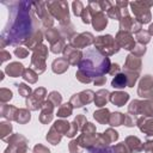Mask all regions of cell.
Here are the masks:
<instances>
[{"instance_id":"cell-1","label":"cell","mask_w":153,"mask_h":153,"mask_svg":"<svg viewBox=\"0 0 153 153\" xmlns=\"http://www.w3.org/2000/svg\"><path fill=\"white\" fill-rule=\"evenodd\" d=\"M33 2H12L10 27H5L2 31L1 39H7L8 44L25 43L26 37L35 30V17H33ZM29 38V37H27Z\"/></svg>"},{"instance_id":"cell-2","label":"cell","mask_w":153,"mask_h":153,"mask_svg":"<svg viewBox=\"0 0 153 153\" xmlns=\"http://www.w3.org/2000/svg\"><path fill=\"white\" fill-rule=\"evenodd\" d=\"M79 72L85 74L87 78L92 80V78L103 76L105 73H109L111 63L109 57L100 54L96 48L87 49L79 62Z\"/></svg>"},{"instance_id":"cell-3","label":"cell","mask_w":153,"mask_h":153,"mask_svg":"<svg viewBox=\"0 0 153 153\" xmlns=\"http://www.w3.org/2000/svg\"><path fill=\"white\" fill-rule=\"evenodd\" d=\"M94 45H96V49L104 56L112 55V54L117 53L118 48H120L118 44L116 43V39H114L110 35L97 37V39L94 41Z\"/></svg>"},{"instance_id":"cell-4","label":"cell","mask_w":153,"mask_h":153,"mask_svg":"<svg viewBox=\"0 0 153 153\" xmlns=\"http://www.w3.org/2000/svg\"><path fill=\"white\" fill-rule=\"evenodd\" d=\"M45 5L49 10V13H51L61 23H69L68 4L66 1H49L45 2Z\"/></svg>"},{"instance_id":"cell-5","label":"cell","mask_w":153,"mask_h":153,"mask_svg":"<svg viewBox=\"0 0 153 153\" xmlns=\"http://www.w3.org/2000/svg\"><path fill=\"white\" fill-rule=\"evenodd\" d=\"M131 7L133 13L135 14L137 22L140 24L148 23L151 19V13H149V7L153 5V1L146 2V1H134L129 4Z\"/></svg>"},{"instance_id":"cell-6","label":"cell","mask_w":153,"mask_h":153,"mask_svg":"<svg viewBox=\"0 0 153 153\" xmlns=\"http://www.w3.org/2000/svg\"><path fill=\"white\" fill-rule=\"evenodd\" d=\"M38 48V47H37ZM48 54V49L45 45H39L38 49L35 50L33 55H32V62H31V67L32 69L35 68L36 72L39 74L45 69V65H44V60L45 56Z\"/></svg>"},{"instance_id":"cell-7","label":"cell","mask_w":153,"mask_h":153,"mask_svg":"<svg viewBox=\"0 0 153 153\" xmlns=\"http://www.w3.org/2000/svg\"><path fill=\"white\" fill-rule=\"evenodd\" d=\"M120 26L122 29V31H133V32H139L141 29V24L139 22H136V19H133L131 17H129L128 12L124 11L123 17L120 20Z\"/></svg>"},{"instance_id":"cell-8","label":"cell","mask_w":153,"mask_h":153,"mask_svg":"<svg viewBox=\"0 0 153 153\" xmlns=\"http://www.w3.org/2000/svg\"><path fill=\"white\" fill-rule=\"evenodd\" d=\"M45 96V90L44 88H37L31 98L26 99V106L30 108L31 110H37L43 105V99Z\"/></svg>"},{"instance_id":"cell-9","label":"cell","mask_w":153,"mask_h":153,"mask_svg":"<svg viewBox=\"0 0 153 153\" xmlns=\"http://www.w3.org/2000/svg\"><path fill=\"white\" fill-rule=\"evenodd\" d=\"M92 99H93V92L87 90V91H82V92H80L78 94H74L72 97V99H71V104H73V106L80 108L84 104L90 103Z\"/></svg>"},{"instance_id":"cell-10","label":"cell","mask_w":153,"mask_h":153,"mask_svg":"<svg viewBox=\"0 0 153 153\" xmlns=\"http://www.w3.org/2000/svg\"><path fill=\"white\" fill-rule=\"evenodd\" d=\"M116 43L118 44V47L121 48H124V49H134V39L131 37V35L127 31H120L117 33V37H116Z\"/></svg>"},{"instance_id":"cell-11","label":"cell","mask_w":153,"mask_h":153,"mask_svg":"<svg viewBox=\"0 0 153 153\" xmlns=\"http://www.w3.org/2000/svg\"><path fill=\"white\" fill-rule=\"evenodd\" d=\"M92 42H93V36L90 32H84V33H80V35L75 36L74 38H72L71 44H72V47H74L76 49V48H84V47L91 44Z\"/></svg>"},{"instance_id":"cell-12","label":"cell","mask_w":153,"mask_h":153,"mask_svg":"<svg viewBox=\"0 0 153 153\" xmlns=\"http://www.w3.org/2000/svg\"><path fill=\"white\" fill-rule=\"evenodd\" d=\"M63 51H65V59L68 61V63H71V65H76L78 63L79 65V62L82 57V54L79 50H76L72 45H67V47H65Z\"/></svg>"},{"instance_id":"cell-13","label":"cell","mask_w":153,"mask_h":153,"mask_svg":"<svg viewBox=\"0 0 153 153\" xmlns=\"http://www.w3.org/2000/svg\"><path fill=\"white\" fill-rule=\"evenodd\" d=\"M33 6H36V12L38 13L39 18L42 19L43 24L45 26H51L53 25V19L48 12V8H45V2H33Z\"/></svg>"},{"instance_id":"cell-14","label":"cell","mask_w":153,"mask_h":153,"mask_svg":"<svg viewBox=\"0 0 153 153\" xmlns=\"http://www.w3.org/2000/svg\"><path fill=\"white\" fill-rule=\"evenodd\" d=\"M92 24H93L96 30L100 31L106 26L108 19H106V17H105V14L103 12H97V13L92 14Z\"/></svg>"},{"instance_id":"cell-15","label":"cell","mask_w":153,"mask_h":153,"mask_svg":"<svg viewBox=\"0 0 153 153\" xmlns=\"http://www.w3.org/2000/svg\"><path fill=\"white\" fill-rule=\"evenodd\" d=\"M129 99V94L128 93H126V92H114V93H111L110 94V100L115 104V105H117V106H122V105H124V103L127 102Z\"/></svg>"},{"instance_id":"cell-16","label":"cell","mask_w":153,"mask_h":153,"mask_svg":"<svg viewBox=\"0 0 153 153\" xmlns=\"http://www.w3.org/2000/svg\"><path fill=\"white\" fill-rule=\"evenodd\" d=\"M111 85L114 88H123L128 86V78L126 73H118L115 75V78L111 81Z\"/></svg>"},{"instance_id":"cell-17","label":"cell","mask_w":153,"mask_h":153,"mask_svg":"<svg viewBox=\"0 0 153 153\" xmlns=\"http://www.w3.org/2000/svg\"><path fill=\"white\" fill-rule=\"evenodd\" d=\"M126 146L129 148V151H134V152H139L143 149V146L141 145L140 140L134 136H129L126 139Z\"/></svg>"},{"instance_id":"cell-18","label":"cell","mask_w":153,"mask_h":153,"mask_svg":"<svg viewBox=\"0 0 153 153\" xmlns=\"http://www.w3.org/2000/svg\"><path fill=\"white\" fill-rule=\"evenodd\" d=\"M140 66H141V61H140L139 57H136L134 55H129L127 57V60H126V68H127V71L134 72V68L136 71H139L140 69Z\"/></svg>"},{"instance_id":"cell-19","label":"cell","mask_w":153,"mask_h":153,"mask_svg":"<svg viewBox=\"0 0 153 153\" xmlns=\"http://www.w3.org/2000/svg\"><path fill=\"white\" fill-rule=\"evenodd\" d=\"M24 72L23 69V65L22 63H18V62H12L11 65H8L6 67V73L10 75V76H19L20 73Z\"/></svg>"},{"instance_id":"cell-20","label":"cell","mask_w":153,"mask_h":153,"mask_svg":"<svg viewBox=\"0 0 153 153\" xmlns=\"http://www.w3.org/2000/svg\"><path fill=\"white\" fill-rule=\"evenodd\" d=\"M137 124L142 131H145L147 135H153V120H146L141 118L137 121Z\"/></svg>"},{"instance_id":"cell-21","label":"cell","mask_w":153,"mask_h":153,"mask_svg":"<svg viewBox=\"0 0 153 153\" xmlns=\"http://www.w3.org/2000/svg\"><path fill=\"white\" fill-rule=\"evenodd\" d=\"M110 93L106 91V90H100V91H98L96 94H94V103H96V105L97 106H103V105H105L106 104V102H108V96H109Z\"/></svg>"},{"instance_id":"cell-22","label":"cell","mask_w":153,"mask_h":153,"mask_svg":"<svg viewBox=\"0 0 153 153\" xmlns=\"http://www.w3.org/2000/svg\"><path fill=\"white\" fill-rule=\"evenodd\" d=\"M68 68V61L66 59H56L53 62V71L55 73H63Z\"/></svg>"},{"instance_id":"cell-23","label":"cell","mask_w":153,"mask_h":153,"mask_svg":"<svg viewBox=\"0 0 153 153\" xmlns=\"http://www.w3.org/2000/svg\"><path fill=\"white\" fill-rule=\"evenodd\" d=\"M41 41H42V33L39 31H36L25 43L29 47V49H36L38 47V44L41 43Z\"/></svg>"},{"instance_id":"cell-24","label":"cell","mask_w":153,"mask_h":153,"mask_svg":"<svg viewBox=\"0 0 153 153\" xmlns=\"http://www.w3.org/2000/svg\"><path fill=\"white\" fill-rule=\"evenodd\" d=\"M30 112L27 110H24V109H20V110H17L16 112V117L14 120L19 123H26L30 121Z\"/></svg>"},{"instance_id":"cell-25","label":"cell","mask_w":153,"mask_h":153,"mask_svg":"<svg viewBox=\"0 0 153 153\" xmlns=\"http://www.w3.org/2000/svg\"><path fill=\"white\" fill-rule=\"evenodd\" d=\"M94 118L100 122V123H106L110 120V115H109V110L108 109H100L98 111L94 112Z\"/></svg>"},{"instance_id":"cell-26","label":"cell","mask_w":153,"mask_h":153,"mask_svg":"<svg viewBox=\"0 0 153 153\" xmlns=\"http://www.w3.org/2000/svg\"><path fill=\"white\" fill-rule=\"evenodd\" d=\"M124 120H126V115L120 114V112H115V114L110 115L109 123L111 126H121V124H124Z\"/></svg>"},{"instance_id":"cell-27","label":"cell","mask_w":153,"mask_h":153,"mask_svg":"<svg viewBox=\"0 0 153 153\" xmlns=\"http://www.w3.org/2000/svg\"><path fill=\"white\" fill-rule=\"evenodd\" d=\"M17 108L14 106H10V105H2V110H1V114L7 120H13L16 117V114H12V112H17Z\"/></svg>"},{"instance_id":"cell-28","label":"cell","mask_w":153,"mask_h":153,"mask_svg":"<svg viewBox=\"0 0 153 153\" xmlns=\"http://www.w3.org/2000/svg\"><path fill=\"white\" fill-rule=\"evenodd\" d=\"M47 140L48 141H50L53 145H56L60 140H61V134L54 128V127H51V129H50V131H49V134L47 135Z\"/></svg>"},{"instance_id":"cell-29","label":"cell","mask_w":153,"mask_h":153,"mask_svg":"<svg viewBox=\"0 0 153 153\" xmlns=\"http://www.w3.org/2000/svg\"><path fill=\"white\" fill-rule=\"evenodd\" d=\"M72 104L71 103H66V104H62L61 106H60V109L57 110V116L59 117H67V116H69L71 114H72V106H71Z\"/></svg>"},{"instance_id":"cell-30","label":"cell","mask_w":153,"mask_h":153,"mask_svg":"<svg viewBox=\"0 0 153 153\" xmlns=\"http://www.w3.org/2000/svg\"><path fill=\"white\" fill-rule=\"evenodd\" d=\"M23 78H24L25 80H27L29 82L33 84V82H36V80H37V73H35L32 68H27V69H24V72H23Z\"/></svg>"},{"instance_id":"cell-31","label":"cell","mask_w":153,"mask_h":153,"mask_svg":"<svg viewBox=\"0 0 153 153\" xmlns=\"http://www.w3.org/2000/svg\"><path fill=\"white\" fill-rule=\"evenodd\" d=\"M135 38L140 42V43H148L149 42V33L147 31H143V30H140L139 32H136L135 35Z\"/></svg>"},{"instance_id":"cell-32","label":"cell","mask_w":153,"mask_h":153,"mask_svg":"<svg viewBox=\"0 0 153 153\" xmlns=\"http://www.w3.org/2000/svg\"><path fill=\"white\" fill-rule=\"evenodd\" d=\"M90 153H116L115 147L109 146V147H98V148H90Z\"/></svg>"},{"instance_id":"cell-33","label":"cell","mask_w":153,"mask_h":153,"mask_svg":"<svg viewBox=\"0 0 153 153\" xmlns=\"http://www.w3.org/2000/svg\"><path fill=\"white\" fill-rule=\"evenodd\" d=\"M108 16L112 19H120L121 20V8H118L117 6H111L108 11Z\"/></svg>"},{"instance_id":"cell-34","label":"cell","mask_w":153,"mask_h":153,"mask_svg":"<svg viewBox=\"0 0 153 153\" xmlns=\"http://www.w3.org/2000/svg\"><path fill=\"white\" fill-rule=\"evenodd\" d=\"M103 135H104L105 140L108 141V143H109V142H112V141H115V140H117V137H118V134H117L115 130H112V129H108Z\"/></svg>"},{"instance_id":"cell-35","label":"cell","mask_w":153,"mask_h":153,"mask_svg":"<svg viewBox=\"0 0 153 153\" xmlns=\"http://www.w3.org/2000/svg\"><path fill=\"white\" fill-rule=\"evenodd\" d=\"M18 91H19V93H20L23 97H25V98L30 97L31 88H30L29 86H26L25 84H19V85H18Z\"/></svg>"},{"instance_id":"cell-36","label":"cell","mask_w":153,"mask_h":153,"mask_svg":"<svg viewBox=\"0 0 153 153\" xmlns=\"http://www.w3.org/2000/svg\"><path fill=\"white\" fill-rule=\"evenodd\" d=\"M81 18H82V22L84 23H90V20L92 19V12H91V10H90V7H86V8H84V11H82V13H81Z\"/></svg>"},{"instance_id":"cell-37","label":"cell","mask_w":153,"mask_h":153,"mask_svg":"<svg viewBox=\"0 0 153 153\" xmlns=\"http://www.w3.org/2000/svg\"><path fill=\"white\" fill-rule=\"evenodd\" d=\"M48 100H50L54 104V106L55 105H59L61 103V96L57 92H51L50 96H49V98H48Z\"/></svg>"},{"instance_id":"cell-38","label":"cell","mask_w":153,"mask_h":153,"mask_svg":"<svg viewBox=\"0 0 153 153\" xmlns=\"http://www.w3.org/2000/svg\"><path fill=\"white\" fill-rule=\"evenodd\" d=\"M73 11L75 16H81L82 11H84V6L80 1H74L73 2Z\"/></svg>"},{"instance_id":"cell-39","label":"cell","mask_w":153,"mask_h":153,"mask_svg":"<svg viewBox=\"0 0 153 153\" xmlns=\"http://www.w3.org/2000/svg\"><path fill=\"white\" fill-rule=\"evenodd\" d=\"M1 128H2V131H1V137L5 140V135H6V133H11V130H12V126H11V123H6V122H2L1 123Z\"/></svg>"},{"instance_id":"cell-40","label":"cell","mask_w":153,"mask_h":153,"mask_svg":"<svg viewBox=\"0 0 153 153\" xmlns=\"http://www.w3.org/2000/svg\"><path fill=\"white\" fill-rule=\"evenodd\" d=\"M14 53H16V55H17V56H19V57H22V59L26 57V55H27V50H26L25 48H22V47L16 48Z\"/></svg>"},{"instance_id":"cell-41","label":"cell","mask_w":153,"mask_h":153,"mask_svg":"<svg viewBox=\"0 0 153 153\" xmlns=\"http://www.w3.org/2000/svg\"><path fill=\"white\" fill-rule=\"evenodd\" d=\"M33 152H35V153H50L49 149H47V148L43 147L42 145H37V146L33 148Z\"/></svg>"},{"instance_id":"cell-42","label":"cell","mask_w":153,"mask_h":153,"mask_svg":"<svg viewBox=\"0 0 153 153\" xmlns=\"http://www.w3.org/2000/svg\"><path fill=\"white\" fill-rule=\"evenodd\" d=\"M105 81H106V78H105V76H99V78H97V79L93 80V82H94L96 85H103Z\"/></svg>"},{"instance_id":"cell-43","label":"cell","mask_w":153,"mask_h":153,"mask_svg":"<svg viewBox=\"0 0 153 153\" xmlns=\"http://www.w3.org/2000/svg\"><path fill=\"white\" fill-rule=\"evenodd\" d=\"M118 69H120V67H118V65H111V67H110V71H109V73H111V74H114L115 72H118Z\"/></svg>"},{"instance_id":"cell-44","label":"cell","mask_w":153,"mask_h":153,"mask_svg":"<svg viewBox=\"0 0 153 153\" xmlns=\"http://www.w3.org/2000/svg\"><path fill=\"white\" fill-rule=\"evenodd\" d=\"M2 55H4V57H2V61H5V60H7L8 57H11V55H10L8 53H6V51H4V50H2Z\"/></svg>"},{"instance_id":"cell-45","label":"cell","mask_w":153,"mask_h":153,"mask_svg":"<svg viewBox=\"0 0 153 153\" xmlns=\"http://www.w3.org/2000/svg\"><path fill=\"white\" fill-rule=\"evenodd\" d=\"M148 33H149V35H153V24H151V26H149V29H148Z\"/></svg>"}]
</instances>
